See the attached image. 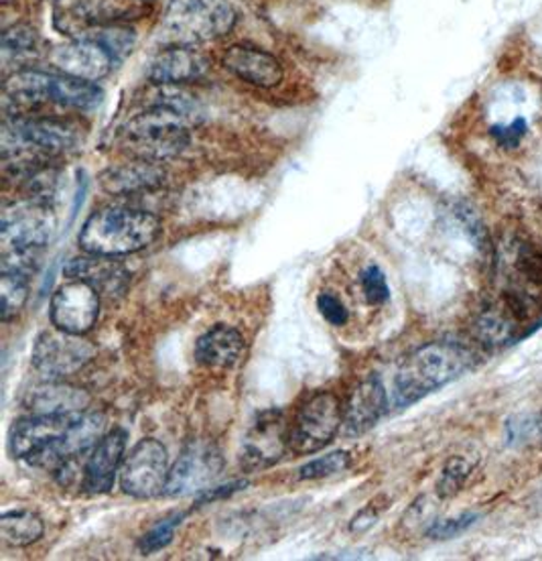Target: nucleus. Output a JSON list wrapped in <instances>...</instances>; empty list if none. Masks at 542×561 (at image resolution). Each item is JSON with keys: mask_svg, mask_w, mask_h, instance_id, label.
<instances>
[{"mask_svg": "<svg viewBox=\"0 0 542 561\" xmlns=\"http://www.w3.org/2000/svg\"><path fill=\"white\" fill-rule=\"evenodd\" d=\"M153 99L123 128V147L135 159L163 163L189 145L199 106L181 85L154 84Z\"/></svg>", "mask_w": 542, "mask_h": 561, "instance_id": "nucleus-1", "label": "nucleus"}, {"mask_svg": "<svg viewBox=\"0 0 542 561\" xmlns=\"http://www.w3.org/2000/svg\"><path fill=\"white\" fill-rule=\"evenodd\" d=\"M78 142V128L49 116H9L2 127L4 163L25 173L71 153Z\"/></svg>", "mask_w": 542, "mask_h": 561, "instance_id": "nucleus-2", "label": "nucleus"}, {"mask_svg": "<svg viewBox=\"0 0 542 561\" xmlns=\"http://www.w3.org/2000/svg\"><path fill=\"white\" fill-rule=\"evenodd\" d=\"M473 366V354L453 342H431L408 354L394 377V405L411 408Z\"/></svg>", "mask_w": 542, "mask_h": 561, "instance_id": "nucleus-3", "label": "nucleus"}, {"mask_svg": "<svg viewBox=\"0 0 542 561\" xmlns=\"http://www.w3.org/2000/svg\"><path fill=\"white\" fill-rule=\"evenodd\" d=\"M161 234V220L151 211L128 206H106L94 211L80 232L85 253L126 256L151 247Z\"/></svg>", "mask_w": 542, "mask_h": 561, "instance_id": "nucleus-4", "label": "nucleus"}, {"mask_svg": "<svg viewBox=\"0 0 542 561\" xmlns=\"http://www.w3.org/2000/svg\"><path fill=\"white\" fill-rule=\"evenodd\" d=\"M237 21V9L228 0H175L159 33L168 45L194 47L228 35Z\"/></svg>", "mask_w": 542, "mask_h": 561, "instance_id": "nucleus-5", "label": "nucleus"}, {"mask_svg": "<svg viewBox=\"0 0 542 561\" xmlns=\"http://www.w3.org/2000/svg\"><path fill=\"white\" fill-rule=\"evenodd\" d=\"M56 214L51 204L21 199L7 206L0 222L2 254L37 253L56 232Z\"/></svg>", "mask_w": 542, "mask_h": 561, "instance_id": "nucleus-6", "label": "nucleus"}, {"mask_svg": "<svg viewBox=\"0 0 542 561\" xmlns=\"http://www.w3.org/2000/svg\"><path fill=\"white\" fill-rule=\"evenodd\" d=\"M344 425L339 399L330 391L315 393L299 409L289 432V449L297 456H311L332 444Z\"/></svg>", "mask_w": 542, "mask_h": 561, "instance_id": "nucleus-7", "label": "nucleus"}, {"mask_svg": "<svg viewBox=\"0 0 542 561\" xmlns=\"http://www.w3.org/2000/svg\"><path fill=\"white\" fill-rule=\"evenodd\" d=\"M96 358V346L80 334L64 332L54 325L35 340L31 352L33 368L47 380H61L80 373Z\"/></svg>", "mask_w": 542, "mask_h": 561, "instance_id": "nucleus-8", "label": "nucleus"}, {"mask_svg": "<svg viewBox=\"0 0 542 561\" xmlns=\"http://www.w3.org/2000/svg\"><path fill=\"white\" fill-rule=\"evenodd\" d=\"M169 472L171 468L165 446L153 437H145L125 458L120 486L135 499H153L165 494Z\"/></svg>", "mask_w": 542, "mask_h": 561, "instance_id": "nucleus-9", "label": "nucleus"}, {"mask_svg": "<svg viewBox=\"0 0 542 561\" xmlns=\"http://www.w3.org/2000/svg\"><path fill=\"white\" fill-rule=\"evenodd\" d=\"M222 470L220 449L204 439L192 442L169 472L165 496H185L208 491L211 482L222 474Z\"/></svg>", "mask_w": 542, "mask_h": 561, "instance_id": "nucleus-10", "label": "nucleus"}, {"mask_svg": "<svg viewBox=\"0 0 542 561\" xmlns=\"http://www.w3.org/2000/svg\"><path fill=\"white\" fill-rule=\"evenodd\" d=\"M289 432L285 415L277 409L263 411L242 442V466L246 470H265L280 462L289 449Z\"/></svg>", "mask_w": 542, "mask_h": 561, "instance_id": "nucleus-11", "label": "nucleus"}, {"mask_svg": "<svg viewBox=\"0 0 542 561\" xmlns=\"http://www.w3.org/2000/svg\"><path fill=\"white\" fill-rule=\"evenodd\" d=\"M49 313L59 330L84 336L100 318V294L85 280L70 279L51 297Z\"/></svg>", "mask_w": 542, "mask_h": 561, "instance_id": "nucleus-12", "label": "nucleus"}, {"mask_svg": "<svg viewBox=\"0 0 542 561\" xmlns=\"http://www.w3.org/2000/svg\"><path fill=\"white\" fill-rule=\"evenodd\" d=\"M106 435V417L97 411L82 413L76 417L70 427L61 434L54 446L43 451L42 456L31 463L43 470H64L76 462L82 454L96 448L97 442Z\"/></svg>", "mask_w": 542, "mask_h": 561, "instance_id": "nucleus-13", "label": "nucleus"}, {"mask_svg": "<svg viewBox=\"0 0 542 561\" xmlns=\"http://www.w3.org/2000/svg\"><path fill=\"white\" fill-rule=\"evenodd\" d=\"M49 61L54 64L57 73L88 82H100L111 73L116 64L106 47L84 37H73L70 43L56 47Z\"/></svg>", "mask_w": 542, "mask_h": 561, "instance_id": "nucleus-14", "label": "nucleus"}, {"mask_svg": "<svg viewBox=\"0 0 542 561\" xmlns=\"http://www.w3.org/2000/svg\"><path fill=\"white\" fill-rule=\"evenodd\" d=\"M76 417L80 415H28L16 421L9 439L14 458L35 462L45 449L56 444Z\"/></svg>", "mask_w": 542, "mask_h": 561, "instance_id": "nucleus-15", "label": "nucleus"}, {"mask_svg": "<svg viewBox=\"0 0 542 561\" xmlns=\"http://www.w3.org/2000/svg\"><path fill=\"white\" fill-rule=\"evenodd\" d=\"M208 70V57L195 47L169 45L149 61L147 76L153 84L183 85L201 80Z\"/></svg>", "mask_w": 542, "mask_h": 561, "instance_id": "nucleus-16", "label": "nucleus"}, {"mask_svg": "<svg viewBox=\"0 0 542 561\" xmlns=\"http://www.w3.org/2000/svg\"><path fill=\"white\" fill-rule=\"evenodd\" d=\"M126 432L116 427L104 435L90 451L84 468V489L90 494H106L114 486L125 463Z\"/></svg>", "mask_w": 542, "mask_h": 561, "instance_id": "nucleus-17", "label": "nucleus"}, {"mask_svg": "<svg viewBox=\"0 0 542 561\" xmlns=\"http://www.w3.org/2000/svg\"><path fill=\"white\" fill-rule=\"evenodd\" d=\"M223 68L238 80L256 88H275L282 82L285 71L277 57L251 45H232L222 57Z\"/></svg>", "mask_w": 542, "mask_h": 561, "instance_id": "nucleus-18", "label": "nucleus"}, {"mask_svg": "<svg viewBox=\"0 0 542 561\" xmlns=\"http://www.w3.org/2000/svg\"><path fill=\"white\" fill-rule=\"evenodd\" d=\"M389 409V394L378 377L361 380L351 391L344 411V434L358 437L370 432Z\"/></svg>", "mask_w": 542, "mask_h": 561, "instance_id": "nucleus-19", "label": "nucleus"}, {"mask_svg": "<svg viewBox=\"0 0 542 561\" xmlns=\"http://www.w3.org/2000/svg\"><path fill=\"white\" fill-rule=\"evenodd\" d=\"M147 13H149L147 0H66L64 19L82 23V27H92V25H125L128 21L140 19Z\"/></svg>", "mask_w": 542, "mask_h": 561, "instance_id": "nucleus-20", "label": "nucleus"}, {"mask_svg": "<svg viewBox=\"0 0 542 561\" xmlns=\"http://www.w3.org/2000/svg\"><path fill=\"white\" fill-rule=\"evenodd\" d=\"M90 403L92 397L84 389L61 380H47L25 397L28 415H82Z\"/></svg>", "mask_w": 542, "mask_h": 561, "instance_id": "nucleus-21", "label": "nucleus"}, {"mask_svg": "<svg viewBox=\"0 0 542 561\" xmlns=\"http://www.w3.org/2000/svg\"><path fill=\"white\" fill-rule=\"evenodd\" d=\"M68 279H80L96 287L97 294H123L128 285V271L114 256L85 253V256L71 259L68 267L64 268Z\"/></svg>", "mask_w": 542, "mask_h": 561, "instance_id": "nucleus-22", "label": "nucleus"}, {"mask_svg": "<svg viewBox=\"0 0 542 561\" xmlns=\"http://www.w3.org/2000/svg\"><path fill=\"white\" fill-rule=\"evenodd\" d=\"M244 348V337L238 330L232 325L218 323L197 340L195 360L209 370H228L240 363Z\"/></svg>", "mask_w": 542, "mask_h": 561, "instance_id": "nucleus-23", "label": "nucleus"}, {"mask_svg": "<svg viewBox=\"0 0 542 561\" xmlns=\"http://www.w3.org/2000/svg\"><path fill=\"white\" fill-rule=\"evenodd\" d=\"M165 182V169L154 161L137 159L102 173V187L114 196L139 194L145 190H154Z\"/></svg>", "mask_w": 542, "mask_h": 561, "instance_id": "nucleus-24", "label": "nucleus"}, {"mask_svg": "<svg viewBox=\"0 0 542 561\" xmlns=\"http://www.w3.org/2000/svg\"><path fill=\"white\" fill-rule=\"evenodd\" d=\"M47 94L49 102H56L59 106L73 111H94L104 96L96 82L78 80L64 73H49Z\"/></svg>", "mask_w": 542, "mask_h": 561, "instance_id": "nucleus-25", "label": "nucleus"}, {"mask_svg": "<svg viewBox=\"0 0 542 561\" xmlns=\"http://www.w3.org/2000/svg\"><path fill=\"white\" fill-rule=\"evenodd\" d=\"M43 534H45V525L42 517L28 508L7 511L0 517V535L9 546L14 548L33 546L35 541L42 539Z\"/></svg>", "mask_w": 542, "mask_h": 561, "instance_id": "nucleus-26", "label": "nucleus"}, {"mask_svg": "<svg viewBox=\"0 0 542 561\" xmlns=\"http://www.w3.org/2000/svg\"><path fill=\"white\" fill-rule=\"evenodd\" d=\"M70 33L73 37H84V39L100 43L111 51L116 61L123 59L126 54H130L137 42L135 31L126 25H92V27L73 28Z\"/></svg>", "mask_w": 542, "mask_h": 561, "instance_id": "nucleus-27", "label": "nucleus"}, {"mask_svg": "<svg viewBox=\"0 0 542 561\" xmlns=\"http://www.w3.org/2000/svg\"><path fill=\"white\" fill-rule=\"evenodd\" d=\"M28 299V277L14 271H2L0 275V318L11 322L25 308Z\"/></svg>", "mask_w": 542, "mask_h": 561, "instance_id": "nucleus-28", "label": "nucleus"}, {"mask_svg": "<svg viewBox=\"0 0 542 561\" xmlns=\"http://www.w3.org/2000/svg\"><path fill=\"white\" fill-rule=\"evenodd\" d=\"M185 519L183 513H173L161 523H157L149 534L140 539L139 549L142 556H153L157 551L168 548L169 543L173 541L175 531L180 529L181 523Z\"/></svg>", "mask_w": 542, "mask_h": 561, "instance_id": "nucleus-29", "label": "nucleus"}, {"mask_svg": "<svg viewBox=\"0 0 542 561\" xmlns=\"http://www.w3.org/2000/svg\"><path fill=\"white\" fill-rule=\"evenodd\" d=\"M39 47V37L33 28L25 27V25H14L13 28H7L4 35H2V54L4 59L14 57V59H21V57L33 56Z\"/></svg>", "mask_w": 542, "mask_h": 561, "instance_id": "nucleus-30", "label": "nucleus"}, {"mask_svg": "<svg viewBox=\"0 0 542 561\" xmlns=\"http://www.w3.org/2000/svg\"><path fill=\"white\" fill-rule=\"evenodd\" d=\"M349 466H351V456L346 449H339V451H332L327 456H321L313 462L305 463L301 470H299V478L301 480H320V478L334 477L339 472H346Z\"/></svg>", "mask_w": 542, "mask_h": 561, "instance_id": "nucleus-31", "label": "nucleus"}, {"mask_svg": "<svg viewBox=\"0 0 542 561\" xmlns=\"http://www.w3.org/2000/svg\"><path fill=\"white\" fill-rule=\"evenodd\" d=\"M361 291L370 306H382L390 299L389 283L387 275L378 265H368L360 275Z\"/></svg>", "mask_w": 542, "mask_h": 561, "instance_id": "nucleus-32", "label": "nucleus"}, {"mask_svg": "<svg viewBox=\"0 0 542 561\" xmlns=\"http://www.w3.org/2000/svg\"><path fill=\"white\" fill-rule=\"evenodd\" d=\"M470 472H472V466L465 462L463 458H451L443 468V474H441V480L437 484L439 496L449 499V496L458 494L461 486H463V482L470 477Z\"/></svg>", "mask_w": 542, "mask_h": 561, "instance_id": "nucleus-33", "label": "nucleus"}, {"mask_svg": "<svg viewBox=\"0 0 542 561\" xmlns=\"http://www.w3.org/2000/svg\"><path fill=\"white\" fill-rule=\"evenodd\" d=\"M475 520H477L475 513H465V515L455 517V519L439 520V523L433 525L427 535L431 539H453L458 535L465 534Z\"/></svg>", "mask_w": 542, "mask_h": 561, "instance_id": "nucleus-34", "label": "nucleus"}, {"mask_svg": "<svg viewBox=\"0 0 542 561\" xmlns=\"http://www.w3.org/2000/svg\"><path fill=\"white\" fill-rule=\"evenodd\" d=\"M318 309H320L323 320L332 323L335 328H342V325L348 323V309L342 304L339 297H335V295L330 294V291H323V294L318 297Z\"/></svg>", "mask_w": 542, "mask_h": 561, "instance_id": "nucleus-35", "label": "nucleus"}, {"mask_svg": "<svg viewBox=\"0 0 542 561\" xmlns=\"http://www.w3.org/2000/svg\"><path fill=\"white\" fill-rule=\"evenodd\" d=\"M527 121L524 118H516L512 125L508 127H492L489 128V135L496 139V142L504 147V149H516L520 145L522 137L527 135Z\"/></svg>", "mask_w": 542, "mask_h": 561, "instance_id": "nucleus-36", "label": "nucleus"}, {"mask_svg": "<svg viewBox=\"0 0 542 561\" xmlns=\"http://www.w3.org/2000/svg\"><path fill=\"white\" fill-rule=\"evenodd\" d=\"M249 482L246 480H237V482H230V484H223L218 489H208V491L199 492L197 496V505H208V503H216V501H222V499H230L232 494L246 489Z\"/></svg>", "mask_w": 542, "mask_h": 561, "instance_id": "nucleus-37", "label": "nucleus"}, {"mask_svg": "<svg viewBox=\"0 0 542 561\" xmlns=\"http://www.w3.org/2000/svg\"><path fill=\"white\" fill-rule=\"evenodd\" d=\"M147 2H151V0H147Z\"/></svg>", "mask_w": 542, "mask_h": 561, "instance_id": "nucleus-38", "label": "nucleus"}]
</instances>
